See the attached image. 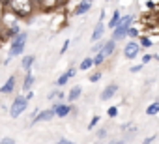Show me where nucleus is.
I'll list each match as a JSON object with an SVG mask.
<instances>
[{
  "mask_svg": "<svg viewBox=\"0 0 159 144\" xmlns=\"http://www.w3.org/2000/svg\"><path fill=\"white\" fill-rule=\"evenodd\" d=\"M38 10L39 8L32 2V0H11L10 6L6 8V11H10L17 19H30Z\"/></svg>",
  "mask_w": 159,
  "mask_h": 144,
  "instance_id": "obj_1",
  "label": "nucleus"
},
{
  "mask_svg": "<svg viewBox=\"0 0 159 144\" xmlns=\"http://www.w3.org/2000/svg\"><path fill=\"white\" fill-rule=\"evenodd\" d=\"M133 23H135V13L122 15L120 23H118V25H116V28L112 30L111 39H114V41H122V39H125V38H127V30H129V26H131Z\"/></svg>",
  "mask_w": 159,
  "mask_h": 144,
  "instance_id": "obj_2",
  "label": "nucleus"
},
{
  "mask_svg": "<svg viewBox=\"0 0 159 144\" xmlns=\"http://www.w3.org/2000/svg\"><path fill=\"white\" fill-rule=\"evenodd\" d=\"M26 41H28V34H26V32H21V34H17L15 38H11V43H10V52H8L6 64H8L11 58H15V56H21V54L25 52Z\"/></svg>",
  "mask_w": 159,
  "mask_h": 144,
  "instance_id": "obj_3",
  "label": "nucleus"
},
{
  "mask_svg": "<svg viewBox=\"0 0 159 144\" xmlns=\"http://www.w3.org/2000/svg\"><path fill=\"white\" fill-rule=\"evenodd\" d=\"M26 109H28V99L25 96H15V99L11 101V107H10V116L19 118Z\"/></svg>",
  "mask_w": 159,
  "mask_h": 144,
  "instance_id": "obj_4",
  "label": "nucleus"
},
{
  "mask_svg": "<svg viewBox=\"0 0 159 144\" xmlns=\"http://www.w3.org/2000/svg\"><path fill=\"white\" fill-rule=\"evenodd\" d=\"M139 52H140V45H139V41L129 39V41L125 43V47H124V56H125V60H135V58L139 56Z\"/></svg>",
  "mask_w": 159,
  "mask_h": 144,
  "instance_id": "obj_5",
  "label": "nucleus"
},
{
  "mask_svg": "<svg viewBox=\"0 0 159 144\" xmlns=\"http://www.w3.org/2000/svg\"><path fill=\"white\" fill-rule=\"evenodd\" d=\"M92 6H94V0H79V2L75 4V8H73V15H86V13H90V10H92Z\"/></svg>",
  "mask_w": 159,
  "mask_h": 144,
  "instance_id": "obj_6",
  "label": "nucleus"
},
{
  "mask_svg": "<svg viewBox=\"0 0 159 144\" xmlns=\"http://www.w3.org/2000/svg\"><path fill=\"white\" fill-rule=\"evenodd\" d=\"M52 109H54L56 118H66V116L71 114L73 105H69V103H62V101H56V103H52Z\"/></svg>",
  "mask_w": 159,
  "mask_h": 144,
  "instance_id": "obj_7",
  "label": "nucleus"
},
{
  "mask_svg": "<svg viewBox=\"0 0 159 144\" xmlns=\"http://www.w3.org/2000/svg\"><path fill=\"white\" fill-rule=\"evenodd\" d=\"M52 118H56V114H54V109L49 107V109H45V110H39V112L32 118L30 125H34V124H38V122H49V120H52Z\"/></svg>",
  "mask_w": 159,
  "mask_h": 144,
  "instance_id": "obj_8",
  "label": "nucleus"
},
{
  "mask_svg": "<svg viewBox=\"0 0 159 144\" xmlns=\"http://www.w3.org/2000/svg\"><path fill=\"white\" fill-rule=\"evenodd\" d=\"M15 86H17V75H10L8 81L0 86V94H4V96H10L15 92Z\"/></svg>",
  "mask_w": 159,
  "mask_h": 144,
  "instance_id": "obj_9",
  "label": "nucleus"
},
{
  "mask_svg": "<svg viewBox=\"0 0 159 144\" xmlns=\"http://www.w3.org/2000/svg\"><path fill=\"white\" fill-rule=\"evenodd\" d=\"M118 90H120V86H118L116 83H112V84H109V86L103 88V92L99 94V99H101V101H109V99H112V97L118 94Z\"/></svg>",
  "mask_w": 159,
  "mask_h": 144,
  "instance_id": "obj_10",
  "label": "nucleus"
},
{
  "mask_svg": "<svg viewBox=\"0 0 159 144\" xmlns=\"http://www.w3.org/2000/svg\"><path fill=\"white\" fill-rule=\"evenodd\" d=\"M64 4H67V0H43L41 10L43 11H54L58 8H62Z\"/></svg>",
  "mask_w": 159,
  "mask_h": 144,
  "instance_id": "obj_11",
  "label": "nucleus"
},
{
  "mask_svg": "<svg viewBox=\"0 0 159 144\" xmlns=\"http://www.w3.org/2000/svg\"><path fill=\"white\" fill-rule=\"evenodd\" d=\"M75 73H77V69H75V67H69L66 73H62V75L56 79V86H58V88H60V86H66L67 81H69L71 77H75Z\"/></svg>",
  "mask_w": 159,
  "mask_h": 144,
  "instance_id": "obj_12",
  "label": "nucleus"
},
{
  "mask_svg": "<svg viewBox=\"0 0 159 144\" xmlns=\"http://www.w3.org/2000/svg\"><path fill=\"white\" fill-rule=\"evenodd\" d=\"M103 36H105V25L98 21V25H96V28H94V32H92L90 39H92V43H96V41L103 39Z\"/></svg>",
  "mask_w": 159,
  "mask_h": 144,
  "instance_id": "obj_13",
  "label": "nucleus"
},
{
  "mask_svg": "<svg viewBox=\"0 0 159 144\" xmlns=\"http://www.w3.org/2000/svg\"><path fill=\"white\" fill-rule=\"evenodd\" d=\"M114 51H116V41H114V39H107L105 45H103V49H101V54H103L105 58H111V56L114 54Z\"/></svg>",
  "mask_w": 159,
  "mask_h": 144,
  "instance_id": "obj_14",
  "label": "nucleus"
},
{
  "mask_svg": "<svg viewBox=\"0 0 159 144\" xmlns=\"http://www.w3.org/2000/svg\"><path fill=\"white\" fill-rule=\"evenodd\" d=\"M34 62H36V56H34V54H26V56H23V60H21V67L25 69V73L32 71Z\"/></svg>",
  "mask_w": 159,
  "mask_h": 144,
  "instance_id": "obj_15",
  "label": "nucleus"
},
{
  "mask_svg": "<svg viewBox=\"0 0 159 144\" xmlns=\"http://www.w3.org/2000/svg\"><path fill=\"white\" fill-rule=\"evenodd\" d=\"M34 83H36V77H34V73H32V71H28V73H25V79H23V90H25V92L32 90Z\"/></svg>",
  "mask_w": 159,
  "mask_h": 144,
  "instance_id": "obj_16",
  "label": "nucleus"
},
{
  "mask_svg": "<svg viewBox=\"0 0 159 144\" xmlns=\"http://www.w3.org/2000/svg\"><path fill=\"white\" fill-rule=\"evenodd\" d=\"M81 96H83V88H81V86H73V88L69 90V94H67V103H69V105L75 103Z\"/></svg>",
  "mask_w": 159,
  "mask_h": 144,
  "instance_id": "obj_17",
  "label": "nucleus"
},
{
  "mask_svg": "<svg viewBox=\"0 0 159 144\" xmlns=\"http://www.w3.org/2000/svg\"><path fill=\"white\" fill-rule=\"evenodd\" d=\"M64 97H66V94H64L60 88H54V90L49 94V101H52V103H56V101H64Z\"/></svg>",
  "mask_w": 159,
  "mask_h": 144,
  "instance_id": "obj_18",
  "label": "nucleus"
},
{
  "mask_svg": "<svg viewBox=\"0 0 159 144\" xmlns=\"http://www.w3.org/2000/svg\"><path fill=\"white\" fill-rule=\"evenodd\" d=\"M120 19H122L120 10H114V11H112V17H111V21H109V28H111V30H114V28H116V25L120 23Z\"/></svg>",
  "mask_w": 159,
  "mask_h": 144,
  "instance_id": "obj_19",
  "label": "nucleus"
},
{
  "mask_svg": "<svg viewBox=\"0 0 159 144\" xmlns=\"http://www.w3.org/2000/svg\"><path fill=\"white\" fill-rule=\"evenodd\" d=\"M90 67H94V56H86V58H83V62H81V65H79V69L88 71Z\"/></svg>",
  "mask_w": 159,
  "mask_h": 144,
  "instance_id": "obj_20",
  "label": "nucleus"
},
{
  "mask_svg": "<svg viewBox=\"0 0 159 144\" xmlns=\"http://www.w3.org/2000/svg\"><path fill=\"white\" fill-rule=\"evenodd\" d=\"M139 45H140V47H144V49H150V47L153 45V41H152V38H150V36L142 34V36L139 38Z\"/></svg>",
  "mask_w": 159,
  "mask_h": 144,
  "instance_id": "obj_21",
  "label": "nucleus"
},
{
  "mask_svg": "<svg viewBox=\"0 0 159 144\" xmlns=\"http://www.w3.org/2000/svg\"><path fill=\"white\" fill-rule=\"evenodd\" d=\"M146 114H148V116H155V114H159V101L150 103V105L146 107Z\"/></svg>",
  "mask_w": 159,
  "mask_h": 144,
  "instance_id": "obj_22",
  "label": "nucleus"
},
{
  "mask_svg": "<svg viewBox=\"0 0 159 144\" xmlns=\"http://www.w3.org/2000/svg\"><path fill=\"white\" fill-rule=\"evenodd\" d=\"M127 38H131V39H139L140 38V30L137 28V26H129V30H127Z\"/></svg>",
  "mask_w": 159,
  "mask_h": 144,
  "instance_id": "obj_23",
  "label": "nucleus"
},
{
  "mask_svg": "<svg viewBox=\"0 0 159 144\" xmlns=\"http://www.w3.org/2000/svg\"><path fill=\"white\" fill-rule=\"evenodd\" d=\"M105 60H107V58H105L101 52H96V56H94V65H98V67H99V65H103V64H105Z\"/></svg>",
  "mask_w": 159,
  "mask_h": 144,
  "instance_id": "obj_24",
  "label": "nucleus"
},
{
  "mask_svg": "<svg viewBox=\"0 0 159 144\" xmlns=\"http://www.w3.org/2000/svg\"><path fill=\"white\" fill-rule=\"evenodd\" d=\"M105 41H107L105 38H103V39H99V41H96V45L92 47V52H101V49H103V45H105Z\"/></svg>",
  "mask_w": 159,
  "mask_h": 144,
  "instance_id": "obj_25",
  "label": "nucleus"
},
{
  "mask_svg": "<svg viewBox=\"0 0 159 144\" xmlns=\"http://www.w3.org/2000/svg\"><path fill=\"white\" fill-rule=\"evenodd\" d=\"M101 77H103L101 71H96V73H92V75L88 77V81H90V83H98V81H101Z\"/></svg>",
  "mask_w": 159,
  "mask_h": 144,
  "instance_id": "obj_26",
  "label": "nucleus"
},
{
  "mask_svg": "<svg viewBox=\"0 0 159 144\" xmlns=\"http://www.w3.org/2000/svg\"><path fill=\"white\" fill-rule=\"evenodd\" d=\"M107 137H109V131H107L105 127H101V129L98 131V135H96V138H98V140H103V138H107Z\"/></svg>",
  "mask_w": 159,
  "mask_h": 144,
  "instance_id": "obj_27",
  "label": "nucleus"
},
{
  "mask_svg": "<svg viewBox=\"0 0 159 144\" xmlns=\"http://www.w3.org/2000/svg\"><path fill=\"white\" fill-rule=\"evenodd\" d=\"M107 116H109V118H116V116H118V107H109Z\"/></svg>",
  "mask_w": 159,
  "mask_h": 144,
  "instance_id": "obj_28",
  "label": "nucleus"
},
{
  "mask_svg": "<svg viewBox=\"0 0 159 144\" xmlns=\"http://www.w3.org/2000/svg\"><path fill=\"white\" fill-rule=\"evenodd\" d=\"M153 60V54H150V52H146V54H142V65H146V64H150Z\"/></svg>",
  "mask_w": 159,
  "mask_h": 144,
  "instance_id": "obj_29",
  "label": "nucleus"
},
{
  "mask_svg": "<svg viewBox=\"0 0 159 144\" xmlns=\"http://www.w3.org/2000/svg\"><path fill=\"white\" fill-rule=\"evenodd\" d=\"M99 120H101V116H94V118L90 120V124H88V129H94V127L99 124Z\"/></svg>",
  "mask_w": 159,
  "mask_h": 144,
  "instance_id": "obj_30",
  "label": "nucleus"
},
{
  "mask_svg": "<svg viewBox=\"0 0 159 144\" xmlns=\"http://www.w3.org/2000/svg\"><path fill=\"white\" fill-rule=\"evenodd\" d=\"M69 43H71L69 39H66V41H64V45H62V49H60V54H64V52L69 49Z\"/></svg>",
  "mask_w": 159,
  "mask_h": 144,
  "instance_id": "obj_31",
  "label": "nucleus"
},
{
  "mask_svg": "<svg viewBox=\"0 0 159 144\" xmlns=\"http://www.w3.org/2000/svg\"><path fill=\"white\" fill-rule=\"evenodd\" d=\"M0 144H15V140L10 138V137H8V138H0Z\"/></svg>",
  "mask_w": 159,
  "mask_h": 144,
  "instance_id": "obj_32",
  "label": "nucleus"
},
{
  "mask_svg": "<svg viewBox=\"0 0 159 144\" xmlns=\"http://www.w3.org/2000/svg\"><path fill=\"white\" fill-rule=\"evenodd\" d=\"M10 2H11V0H0V8H2V10H6V8L10 6Z\"/></svg>",
  "mask_w": 159,
  "mask_h": 144,
  "instance_id": "obj_33",
  "label": "nucleus"
},
{
  "mask_svg": "<svg viewBox=\"0 0 159 144\" xmlns=\"http://www.w3.org/2000/svg\"><path fill=\"white\" fill-rule=\"evenodd\" d=\"M142 67H144L142 64H139V65H133V67H131V73H139V71H140Z\"/></svg>",
  "mask_w": 159,
  "mask_h": 144,
  "instance_id": "obj_34",
  "label": "nucleus"
},
{
  "mask_svg": "<svg viewBox=\"0 0 159 144\" xmlns=\"http://www.w3.org/2000/svg\"><path fill=\"white\" fill-rule=\"evenodd\" d=\"M153 140H155V135H152V137H148V138H144V140H142V144H152Z\"/></svg>",
  "mask_w": 159,
  "mask_h": 144,
  "instance_id": "obj_35",
  "label": "nucleus"
},
{
  "mask_svg": "<svg viewBox=\"0 0 159 144\" xmlns=\"http://www.w3.org/2000/svg\"><path fill=\"white\" fill-rule=\"evenodd\" d=\"M54 144H73L71 140H67V138H60L58 142H54Z\"/></svg>",
  "mask_w": 159,
  "mask_h": 144,
  "instance_id": "obj_36",
  "label": "nucleus"
},
{
  "mask_svg": "<svg viewBox=\"0 0 159 144\" xmlns=\"http://www.w3.org/2000/svg\"><path fill=\"white\" fill-rule=\"evenodd\" d=\"M25 97H26V99H28V101H30V99H32V97H34V92H32V90H28V92H26V96H25Z\"/></svg>",
  "mask_w": 159,
  "mask_h": 144,
  "instance_id": "obj_37",
  "label": "nucleus"
},
{
  "mask_svg": "<svg viewBox=\"0 0 159 144\" xmlns=\"http://www.w3.org/2000/svg\"><path fill=\"white\" fill-rule=\"evenodd\" d=\"M32 2H34V4H36L39 10H41V4H43V0H32Z\"/></svg>",
  "mask_w": 159,
  "mask_h": 144,
  "instance_id": "obj_38",
  "label": "nucleus"
},
{
  "mask_svg": "<svg viewBox=\"0 0 159 144\" xmlns=\"http://www.w3.org/2000/svg\"><path fill=\"white\" fill-rule=\"evenodd\" d=\"M103 21H105V10H103L101 15H99V23H103Z\"/></svg>",
  "mask_w": 159,
  "mask_h": 144,
  "instance_id": "obj_39",
  "label": "nucleus"
},
{
  "mask_svg": "<svg viewBox=\"0 0 159 144\" xmlns=\"http://www.w3.org/2000/svg\"><path fill=\"white\" fill-rule=\"evenodd\" d=\"M153 60H157V62H159V54H153Z\"/></svg>",
  "mask_w": 159,
  "mask_h": 144,
  "instance_id": "obj_40",
  "label": "nucleus"
},
{
  "mask_svg": "<svg viewBox=\"0 0 159 144\" xmlns=\"http://www.w3.org/2000/svg\"><path fill=\"white\" fill-rule=\"evenodd\" d=\"M155 19H157V25H159V11L155 13Z\"/></svg>",
  "mask_w": 159,
  "mask_h": 144,
  "instance_id": "obj_41",
  "label": "nucleus"
}]
</instances>
